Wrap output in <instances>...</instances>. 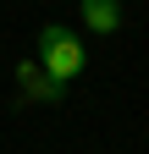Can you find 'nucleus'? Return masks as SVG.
I'll return each instance as SVG.
<instances>
[{
  "label": "nucleus",
  "mask_w": 149,
  "mask_h": 154,
  "mask_svg": "<svg viewBox=\"0 0 149 154\" xmlns=\"http://www.w3.org/2000/svg\"><path fill=\"white\" fill-rule=\"evenodd\" d=\"M39 61L50 72V83H72V77L83 72V38L72 28H61V22L39 28Z\"/></svg>",
  "instance_id": "1"
},
{
  "label": "nucleus",
  "mask_w": 149,
  "mask_h": 154,
  "mask_svg": "<svg viewBox=\"0 0 149 154\" xmlns=\"http://www.w3.org/2000/svg\"><path fill=\"white\" fill-rule=\"evenodd\" d=\"M83 22L94 33H116L122 28V6L116 0H83Z\"/></svg>",
  "instance_id": "2"
}]
</instances>
